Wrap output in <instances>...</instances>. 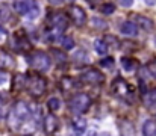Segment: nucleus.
Returning <instances> with one entry per match:
<instances>
[{
  "instance_id": "nucleus-34",
  "label": "nucleus",
  "mask_w": 156,
  "mask_h": 136,
  "mask_svg": "<svg viewBox=\"0 0 156 136\" xmlns=\"http://www.w3.org/2000/svg\"><path fill=\"white\" fill-rule=\"evenodd\" d=\"M6 37H8V33H6V30H5L3 27H0V43H3V41L6 40Z\"/></svg>"
},
{
  "instance_id": "nucleus-19",
  "label": "nucleus",
  "mask_w": 156,
  "mask_h": 136,
  "mask_svg": "<svg viewBox=\"0 0 156 136\" xmlns=\"http://www.w3.org/2000/svg\"><path fill=\"white\" fill-rule=\"evenodd\" d=\"M143 133L146 136H155L156 135V123L152 120H147L143 126Z\"/></svg>"
},
{
  "instance_id": "nucleus-36",
  "label": "nucleus",
  "mask_w": 156,
  "mask_h": 136,
  "mask_svg": "<svg viewBox=\"0 0 156 136\" xmlns=\"http://www.w3.org/2000/svg\"><path fill=\"white\" fill-rule=\"evenodd\" d=\"M146 2V5H149V6H153L156 3V0H144Z\"/></svg>"
},
{
  "instance_id": "nucleus-3",
  "label": "nucleus",
  "mask_w": 156,
  "mask_h": 136,
  "mask_svg": "<svg viewBox=\"0 0 156 136\" xmlns=\"http://www.w3.org/2000/svg\"><path fill=\"white\" fill-rule=\"evenodd\" d=\"M27 61H29L30 67H32L34 70L40 71V73H46V71H49V68H50V58H49V54L44 53V51H35V53H32V54L27 58Z\"/></svg>"
},
{
  "instance_id": "nucleus-5",
  "label": "nucleus",
  "mask_w": 156,
  "mask_h": 136,
  "mask_svg": "<svg viewBox=\"0 0 156 136\" xmlns=\"http://www.w3.org/2000/svg\"><path fill=\"white\" fill-rule=\"evenodd\" d=\"M26 86L29 88V92L34 97H41L46 91V80L41 76H32V77H27Z\"/></svg>"
},
{
  "instance_id": "nucleus-37",
  "label": "nucleus",
  "mask_w": 156,
  "mask_h": 136,
  "mask_svg": "<svg viewBox=\"0 0 156 136\" xmlns=\"http://www.w3.org/2000/svg\"><path fill=\"white\" fill-rule=\"evenodd\" d=\"M5 80H6V79H5V74H2V73H0V83H3Z\"/></svg>"
},
{
  "instance_id": "nucleus-7",
  "label": "nucleus",
  "mask_w": 156,
  "mask_h": 136,
  "mask_svg": "<svg viewBox=\"0 0 156 136\" xmlns=\"http://www.w3.org/2000/svg\"><path fill=\"white\" fill-rule=\"evenodd\" d=\"M68 14H70V18L73 20V23H74L76 26L80 27V26H83V24L87 23V12H85L80 6H76V5L70 6Z\"/></svg>"
},
{
  "instance_id": "nucleus-21",
  "label": "nucleus",
  "mask_w": 156,
  "mask_h": 136,
  "mask_svg": "<svg viewBox=\"0 0 156 136\" xmlns=\"http://www.w3.org/2000/svg\"><path fill=\"white\" fill-rule=\"evenodd\" d=\"M94 50H96L99 54H105L106 50H108V44L105 43L103 40H96V41H94Z\"/></svg>"
},
{
  "instance_id": "nucleus-27",
  "label": "nucleus",
  "mask_w": 156,
  "mask_h": 136,
  "mask_svg": "<svg viewBox=\"0 0 156 136\" xmlns=\"http://www.w3.org/2000/svg\"><path fill=\"white\" fill-rule=\"evenodd\" d=\"M52 54H53V58H55L56 62H65V61H67V56H65L62 51H59V50L52 48Z\"/></svg>"
},
{
  "instance_id": "nucleus-30",
  "label": "nucleus",
  "mask_w": 156,
  "mask_h": 136,
  "mask_svg": "<svg viewBox=\"0 0 156 136\" xmlns=\"http://www.w3.org/2000/svg\"><path fill=\"white\" fill-rule=\"evenodd\" d=\"M103 41L106 43V44L114 45V47H117V45H118V38H117V37H114V35H106Z\"/></svg>"
},
{
  "instance_id": "nucleus-11",
  "label": "nucleus",
  "mask_w": 156,
  "mask_h": 136,
  "mask_svg": "<svg viewBox=\"0 0 156 136\" xmlns=\"http://www.w3.org/2000/svg\"><path fill=\"white\" fill-rule=\"evenodd\" d=\"M58 124H59V121H58V118L53 113H47L44 117V120H43V127H44L46 133H55L58 130V127H59Z\"/></svg>"
},
{
  "instance_id": "nucleus-38",
  "label": "nucleus",
  "mask_w": 156,
  "mask_h": 136,
  "mask_svg": "<svg viewBox=\"0 0 156 136\" xmlns=\"http://www.w3.org/2000/svg\"><path fill=\"white\" fill-rule=\"evenodd\" d=\"M0 120H2V109H0Z\"/></svg>"
},
{
  "instance_id": "nucleus-25",
  "label": "nucleus",
  "mask_w": 156,
  "mask_h": 136,
  "mask_svg": "<svg viewBox=\"0 0 156 136\" xmlns=\"http://www.w3.org/2000/svg\"><path fill=\"white\" fill-rule=\"evenodd\" d=\"M8 124L11 126V129H15L17 126H20V124H21V121L15 117V113H14V112H11V113H9V117H8Z\"/></svg>"
},
{
  "instance_id": "nucleus-4",
  "label": "nucleus",
  "mask_w": 156,
  "mask_h": 136,
  "mask_svg": "<svg viewBox=\"0 0 156 136\" xmlns=\"http://www.w3.org/2000/svg\"><path fill=\"white\" fill-rule=\"evenodd\" d=\"M90 106H91V98L87 94H76L68 103L70 110L74 113H85L90 109Z\"/></svg>"
},
{
  "instance_id": "nucleus-22",
  "label": "nucleus",
  "mask_w": 156,
  "mask_h": 136,
  "mask_svg": "<svg viewBox=\"0 0 156 136\" xmlns=\"http://www.w3.org/2000/svg\"><path fill=\"white\" fill-rule=\"evenodd\" d=\"M59 41H61V44H62V47H64L65 50H71V48L74 47V41H73L71 37H62Z\"/></svg>"
},
{
  "instance_id": "nucleus-14",
  "label": "nucleus",
  "mask_w": 156,
  "mask_h": 136,
  "mask_svg": "<svg viewBox=\"0 0 156 136\" xmlns=\"http://www.w3.org/2000/svg\"><path fill=\"white\" fill-rule=\"evenodd\" d=\"M133 18H135L136 24L141 26V29H144V30H147V32H149V30H153V21H152L149 17H146V15H140V14H135Z\"/></svg>"
},
{
  "instance_id": "nucleus-13",
  "label": "nucleus",
  "mask_w": 156,
  "mask_h": 136,
  "mask_svg": "<svg viewBox=\"0 0 156 136\" xmlns=\"http://www.w3.org/2000/svg\"><path fill=\"white\" fill-rule=\"evenodd\" d=\"M120 30H121V33L126 35V37H136V33H138V27H136V24L132 23V21H129V20L124 21V23H121Z\"/></svg>"
},
{
  "instance_id": "nucleus-8",
  "label": "nucleus",
  "mask_w": 156,
  "mask_h": 136,
  "mask_svg": "<svg viewBox=\"0 0 156 136\" xmlns=\"http://www.w3.org/2000/svg\"><path fill=\"white\" fill-rule=\"evenodd\" d=\"M12 112L15 113V117H17L21 123L29 121V120H30V117H32L30 107H29L24 101H17V103H15V106H14V109H12Z\"/></svg>"
},
{
  "instance_id": "nucleus-17",
  "label": "nucleus",
  "mask_w": 156,
  "mask_h": 136,
  "mask_svg": "<svg viewBox=\"0 0 156 136\" xmlns=\"http://www.w3.org/2000/svg\"><path fill=\"white\" fill-rule=\"evenodd\" d=\"M118 130H120V133L121 135H133L135 133V129H133V126H132V123H129L127 120H121V121H118Z\"/></svg>"
},
{
  "instance_id": "nucleus-31",
  "label": "nucleus",
  "mask_w": 156,
  "mask_h": 136,
  "mask_svg": "<svg viewBox=\"0 0 156 136\" xmlns=\"http://www.w3.org/2000/svg\"><path fill=\"white\" fill-rule=\"evenodd\" d=\"M147 70L150 71V74H152V76H155L156 77V59L150 61V62L147 64Z\"/></svg>"
},
{
  "instance_id": "nucleus-16",
  "label": "nucleus",
  "mask_w": 156,
  "mask_h": 136,
  "mask_svg": "<svg viewBox=\"0 0 156 136\" xmlns=\"http://www.w3.org/2000/svg\"><path fill=\"white\" fill-rule=\"evenodd\" d=\"M27 85V77L24 74H17L12 80V89L14 91H21L26 88Z\"/></svg>"
},
{
  "instance_id": "nucleus-10",
  "label": "nucleus",
  "mask_w": 156,
  "mask_h": 136,
  "mask_svg": "<svg viewBox=\"0 0 156 136\" xmlns=\"http://www.w3.org/2000/svg\"><path fill=\"white\" fill-rule=\"evenodd\" d=\"M15 65H17L15 59H14L8 51L0 50V70H3V71H11V70L15 68Z\"/></svg>"
},
{
  "instance_id": "nucleus-39",
  "label": "nucleus",
  "mask_w": 156,
  "mask_h": 136,
  "mask_svg": "<svg viewBox=\"0 0 156 136\" xmlns=\"http://www.w3.org/2000/svg\"><path fill=\"white\" fill-rule=\"evenodd\" d=\"M88 2H93V0H88Z\"/></svg>"
},
{
  "instance_id": "nucleus-2",
  "label": "nucleus",
  "mask_w": 156,
  "mask_h": 136,
  "mask_svg": "<svg viewBox=\"0 0 156 136\" xmlns=\"http://www.w3.org/2000/svg\"><path fill=\"white\" fill-rule=\"evenodd\" d=\"M112 94L117 95L118 98H123L126 101L133 103L135 100V89L132 85H129L127 82H124L123 79H115L112 82Z\"/></svg>"
},
{
  "instance_id": "nucleus-6",
  "label": "nucleus",
  "mask_w": 156,
  "mask_h": 136,
  "mask_svg": "<svg viewBox=\"0 0 156 136\" xmlns=\"http://www.w3.org/2000/svg\"><path fill=\"white\" fill-rule=\"evenodd\" d=\"M80 79H82L85 83H90V85H100V83H103L105 76L99 71V70L91 68V70L85 71V73L80 76Z\"/></svg>"
},
{
  "instance_id": "nucleus-15",
  "label": "nucleus",
  "mask_w": 156,
  "mask_h": 136,
  "mask_svg": "<svg viewBox=\"0 0 156 136\" xmlns=\"http://www.w3.org/2000/svg\"><path fill=\"white\" fill-rule=\"evenodd\" d=\"M71 126H73V129H74L77 133H83L85 129H87V120L82 118L80 115H76V117L71 120Z\"/></svg>"
},
{
  "instance_id": "nucleus-29",
  "label": "nucleus",
  "mask_w": 156,
  "mask_h": 136,
  "mask_svg": "<svg viewBox=\"0 0 156 136\" xmlns=\"http://www.w3.org/2000/svg\"><path fill=\"white\" fill-rule=\"evenodd\" d=\"M114 11H115V5H112V3H106V5L102 6V12H103L105 15L114 14Z\"/></svg>"
},
{
  "instance_id": "nucleus-32",
  "label": "nucleus",
  "mask_w": 156,
  "mask_h": 136,
  "mask_svg": "<svg viewBox=\"0 0 156 136\" xmlns=\"http://www.w3.org/2000/svg\"><path fill=\"white\" fill-rule=\"evenodd\" d=\"M74 59L76 61H83V62H87L88 61V58H87V54H85V51L83 50H79V51H76V54H74Z\"/></svg>"
},
{
  "instance_id": "nucleus-35",
  "label": "nucleus",
  "mask_w": 156,
  "mask_h": 136,
  "mask_svg": "<svg viewBox=\"0 0 156 136\" xmlns=\"http://www.w3.org/2000/svg\"><path fill=\"white\" fill-rule=\"evenodd\" d=\"M50 2V5H55V6H59V5H62L65 0H49Z\"/></svg>"
},
{
  "instance_id": "nucleus-28",
  "label": "nucleus",
  "mask_w": 156,
  "mask_h": 136,
  "mask_svg": "<svg viewBox=\"0 0 156 136\" xmlns=\"http://www.w3.org/2000/svg\"><path fill=\"white\" fill-rule=\"evenodd\" d=\"M115 64V61H114V58H105L100 61V67H103V68H112V65Z\"/></svg>"
},
{
  "instance_id": "nucleus-18",
  "label": "nucleus",
  "mask_w": 156,
  "mask_h": 136,
  "mask_svg": "<svg viewBox=\"0 0 156 136\" xmlns=\"http://www.w3.org/2000/svg\"><path fill=\"white\" fill-rule=\"evenodd\" d=\"M121 65H123V70H124V71L130 73V71H133V70L136 68L138 61L133 59V58H121Z\"/></svg>"
},
{
  "instance_id": "nucleus-12",
  "label": "nucleus",
  "mask_w": 156,
  "mask_h": 136,
  "mask_svg": "<svg viewBox=\"0 0 156 136\" xmlns=\"http://www.w3.org/2000/svg\"><path fill=\"white\" fill-rule=\"evenodd\" d=\"M143 103L147 109H156V89L144 91L143 94Z\"/></svg>"
},
{
  "instance_id": "nucleus-26",
  "label": "nucleus",
  "mask_w": 156,
  "mask_h": 136,
  "mask_svg": "<svg viewBox=\"0 0 156 136\" xmlns=\"http://www.w3.org/2000/svg\"><path fill=\"white\" fill-rule=\"evenodd\" d=\"M91 26H94V29H99V30H102V29H106V27H108L106 21L100 20V18H93V20H91Z\"/></svg>"
},
{
  "instance_id": "nucleus-40",
  "label": "nucleus",
  "mask_w": 156,
  "mask_h": 136,
  "mask_svg": "<svg viewBox=\"0 0 156 136\" xmlns=\"http://www.w3.org/2000/svg\"><path fill=\"white\" fill-rule=\"evenodd\" d=\"M155 41H156V38H155Z\"/></svg>"
},
{
  "instance_id": "nucleus-1",
  "label": "nucleus",
  "mask_w": 156,
  "mask_h": 136,
  "mask_svg": "<svg viewBox=\"0 0 156 136\" xmlns=\"http://www.w3.org/2000/svg\"><path fill=\"white\" fill-rule=\"evenodd\" d=\"M12 6L20 15H26L29 20H35L40 15V8L35 0H15Z\"/></svg>"
},
{
  "instance_id": "nucleus-33",
  "label": "nucleus",
  "mask_w": 156,
  "mask_h": 136,
  "mask_svg": "<svg viewBox=\"0 0 156 136\" xmlns=\"http://www.w3.org/2000/svg\"><path fill=\"white\" fill-rule=\"evenodd\" d=\"M117 2H118V5H121L124 8H130L133 5V0H117Z\"/></svg>"
},
{
  "instance_id": "nucleus-24",
  "label": "nucleus",
  "mask_w": 156,
  "mask_h": 136,
  "mask_svg": "<svg viewBox=\"0 0 156 136\" xmlns=\"http://www.w3.org/2000/svg\"><path fill=\"white\" fill-rule=\"evenodd\" d=\"M15 38H17V48H20V50H29L30 48V44H29V41L26 40V38H20L18 40V37L15 35Z\"/></svg>"
},
{
  "instance_id": "nucleus-20",
  "label": "nucleus",
  "mask_w": 156,
  "mask_h": 136,
  "mask_svg": "<svg viewBox=\"0 0 156 136\" xmlns=\"http://www.w3.org/2000/svg\"><path fill=\"white\" fill-rule=\"evenodd\" d=\"M11 20V11L8 5L0 3V21H9Z\"/></svg>"
},
{
  "instance_id": "nucleus-23",
  "label": "nucleus",
  "mask_w": 156,
  "mask_h": 136,
  "mask_svg": "<svg viewBox=\"0 0 156 136\" xmlns=\"http://www.w3.org/2000/svg\"><path fill=\"white\" fill-rule=\"evenodd\" d=\"M47 106H49V109H50L52 112H56V110L61 107V101H59L58 97H52V98L47 101Z\"/></svg>"
},
{
  "instance_id": "nucleus-9",
  "label": "nucleus",
  "mask_w": 156,
  "mask_h": 136,
  "mask_svg": "<svg viewBox=\"0 0 156 136\" xmlns=\"http://www.w3.org/2000/svg\"><path fill=\"white\" fill-rule=\"evenodd\" d=\"M47 23H49L50 27H59V29L65 30L67 26H68V18L65 17V14L58 12V14H52V15L49 17Z\"/></svg>"
}]
</instances>
